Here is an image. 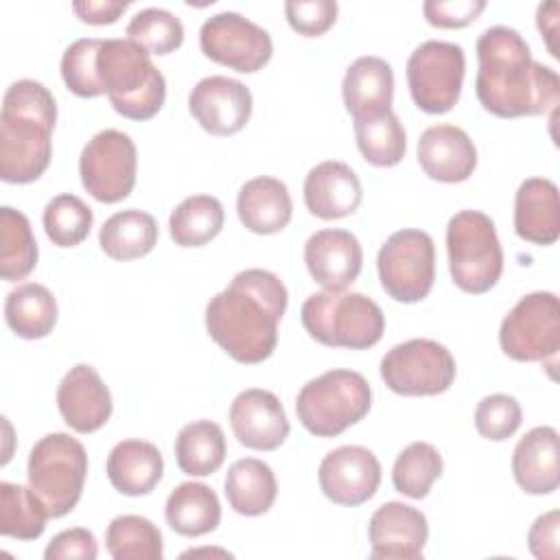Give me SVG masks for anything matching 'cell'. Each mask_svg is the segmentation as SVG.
<instances>
[{
  "label": "cell",
  "mask_w": 560,
  "mask_h": 560,
  "mask_svg": "<svg viewBox=\"0 0 560 560\" xmlns=\"http://www.w3.org/2000/svg\"><path fill=\"white\" fill-rule=\"evenodd\" d=\"M514 232L534 245H553L560 236L558 186L547 177H527L514 197Z\"/></svg>",
  "instance_id": "cell-24"
},
{
  "label": "cell",
  "mask_w": 560,
  "mask_h": 560,
  "mask_svg": "<svg viewBox=\"0 0 560 560\" xmlns=\"http://www.w3.org/2000/svg\"><path fill=\"white\" fill-rule=\"evenodd\" d=\"M127 39L138 44L149 55H168L184 42V24L166 9L149 7L138 11L127 28Z\"/></svg>",
  "instance_id": "cell-40"
},
{
  "label": "cell",
  "mask_w": 560,
  "mask_h": 560,
  "mask_svg": "<svg viewBox=\"0 0 560 560\" xmlns=\"http://www.w3.org/2000/svg\"><path fill=\"white\" fill-rule=\"evenodd\" d=\"M98 556V542L94 534L85 527H72L63 529L44 549L46 560H94Z\"/></svg>",
  "instance_id": "cell-45"
},
{
  "label": "cell",
  "mask_w": 560,
  "mask_h": 560,
  "mask_svg": "<svg viewBox=\"0 0 560 560\" xmlns=\"http://www.w3.org/2000/svg\"><path fill=\"white\" fill-rule=\"evenodd\" d=\"M37 265V241L31 221L20 210L0 208V276L7 282L24 280Z\"/></svg>",
  "instance_id": "cell-34"
},
{
  "label": "cell",
  "mask_w": 560,
  "mask_h": 560,
  "mask_svg": "<svg viewBox=\"0 0 560 560\" xmlns=\"http://www.w3.org/2000/svg\"><path fill=\"white\" fill-rule=\"evenodd\" d=\"M446 252L453 282L472 295L490 291L503 273V249L492 219L479 210H459L446 225Z\"/></svg>",
  "instance_id": "cell-7"
},
{
  "label": "cell",
  "mask_w": 560,
  "mask_h": 560,
  "mask_svg": "<svg viewBox=\"0 0 560 560\" xmlns=\"http://www.w3.org/2000/svg\"><path fill=\"white\" fill-rule=\"evenodd\" d=\"M457 374L451 350L433 339H409L381 359V378L400 396L444 394Z\"/></svg>",
  "instance_id": "cell-11"
},
{
  "label": "cell",
  "mask_w": 560,
  "mask_h": 560,
  "mask_svg": "<svg viewBox=\"0 0 560 560\" xmlns=\"http://www.w3.org/2000/svg\"><path fill=\"white\" fill-rule=\"evenodd\" d=\"M129 7L127 0H79L72 2V11L74 15L85 22V24H114L125 9Z\"/></svg>",
  "instance_id": "cell-47"
},
{
  "label": "cell",
  "mask_w": 560,
  "mask_h": 560,
  "mask_svg": "<svg viewBox=\"0 0 560 560\" xmlns=\"http://www.w3.org/2000/svg\"><path fill=\"white\" fill-rule=\"evenodd\" d=\"M284 15L291 28L304 37L324 35L337 20L335 0H289Z\"/></svg>",
  "instance_id": "cell-43"
},
{
  "label": "cell",
  "mask_w": 560,
  "mask_h": 560,
  "mask_svg": "<svg viewBox=\"0 0 560 560\" xmlns=\"http://www.w3.org/2000/svg\"><path fill=\"white\" fill-rule=\"evenodd\" d=\"M302 326L322 346L365 350L381 341L385 315L381 306L354 291L324 289L304 300Z\"/></svg>",
  "instance_id": "cell-5"
},
{
  "label": "cell",
  "mask_w": 560,
  "mask_h": 560,
  "mask_svg": "<svg viewBox=\"0 0 560 560\" xmlns=\"http://www.w3.org/2000/svg\"><path fill=\"white\" fill-rule=\"evenodd\" d=\"M228 444L223 429L212 420H195L182 427L175 440V462L190 477L217 472L225 459Z\"/></svg>",
  "instance_id": "cell-32"
},
{
  "label": "cell",
  "mask_w": 560,
  "mask_h": 560,
  "mask_svg": "<svg viewBox=\"0 0 560 560\" xmlns=\"http://www.w3.org/2000/svg\"><path fill=\"white\" fill-rule=\"evenodd\" d=\"M96 72L112 107L129 120L153 118L166 98L164 74L131 39H103Z\"/></svg>",
  "instance_id": "cell-4"
},
{
  "label": "cell",
  "mask_w": 560,
  "mask_h": 560,
  "mask_svg": "<svg viewBox=\"0 0 560 560\" xmlns=\"http://www.w3.org/2000/svg\"><path fill=\"white\" fill-rule=\"evenodd\" d=\"M164 516L173 532L195 538L217 529L221 523V503L210 486L199 481H184L171 490Z\"/></svg>",
  "instance_id": "cell-29"
},
{
  "label": "cell",
  "mask_w": 560,
  "mask_h": 560,
  "mask_svg": "<svg viewBox=\"0 0 560 560\" xmlns=\"http://www.w3.org/2000/svg\"><path fill=\"white\" fill-rule=\"evenodd\" d=\"M107 479L120 494H149L162 479L164 459L155 444L147 440H122L107 455Z\"/></svg>",
  "instance_id": "cell-27"
},
{
  "label": "cell",
  "mask_w": 560,
  "mask_h": 560,
  "mask_svg": "<svg viewBox=\"0 0 560 560\" xmlns=\"http://www.w3.org/2000/svg\"><path fill=\"white\" fill-rule=\"evenodd\" d=\"M317 479L326 499L343 508H357L376 494L381 464L365 446H339L324 455Z\"/></svg>",
  "instance_id": "cell-15"
},
{
  "label": "cell",
  "mask_w": 560,
  "mask_h": 560,
  "mask_svg": "<svg viewBox=\"0 0 560 560\" xmlns=\"http://www.w3.org/2000/svg\"><path fill=\"white\" fill-rule=\"evenodd\" d=\"M536 22H538V28L540 33L545 35V42H547V48L553 57H558V48L553 44V37L558 33V2H545L538 7L536 11Z\"/></svg>",
  "instance_id": "cell-48"
},
{
  "label": "cell",
  "mask_w": 560,
  "mask_h": 560,
  "mask_svg": "<svg viewBox=\"0 0 560 560\" xmlns=\"http://www.w3.org/2000/svg\"><path fill=\"white\" fill-rule=\"evenodd\" d=\"M57 103L50 90L33 79L11 83L0 112V177L7 184H31L50 164Z\"/></svg>",
  "instance_id": "cell-3"
},
{
  "label": "cell",
  "mask_w": 560,
  "mask_h": 560,
  "mask_svg": "<svg viewBox=\"0 0 560 560\" xmlns=\"http://www.w3.org/2000/svg\"><path fill=\"white\" fill-rule=\"evenodd\" d=\"M304 262L319 287L343 291L361 271L363 249L352 232L328 228L308 236Z\"/></svg>",
  "instance_id": "cell-20"
},
{
  "label": "cell",
  "mask_w": 560,
  "mask_h": 560,
  "mask_svg": "<svg viewBox=\"0 0 560 560\" xmlns=\"http://www.w3.org/2000/svg\"><path fill=\"white\" fill-rule=\"evenodd\" d=\"M287 304L284 282L267 269L252 267L210 298L206 330L234 361L254 365L273 354Z\"/></svg>",
  "instance_id": "cell-2"
},
{
  "label": "cell",
  "mask_w": 560,
  "mask_h": 560,
  "mask_svg": "<svg viewBox=\"0 0 560 560\" xmlns=\"http://www.w3.org/2000/svg\"><path fill=\"white\" fill-rule=\"evenodd\" d=\"M48 512L31 486L0 483V534L18 540H35L44 534Z\"/></svg>",
  "instance_id": "cell-36"
},
{
  "label": "cell",
  "mask_w": 560,
  "mask_h": 560,
  "mask_svg": "<svg viewBox=\"0 0 560 560\" xmlns=\"http://www.w3.org/2000/svg\"><path fill=\"white\" fill-rule=\"evenodd\" d=\"M442 455L429 442H413L402 448L392 468L394 488L409 499H424L442 475Z\"/></svg>",
  "instance_id": "cell-38"
},
{
  "label": "cell",
  "mask_w": 560,
  "mask_h": 560,
  "mask_svg": "<svg viewBox=\"0 0 560 560\" xmlns=\"http://www.w3.org/2000/svg\"><path fill=\"white\" fill-rule=\"evenodd\" d=\"M343 105L348 114L359 120L392 109L394 98V70L392 66L374 55L354 59L341 83Z\"/></svg>",
  "instance_id": "cell-25"
},
{
  "label": "cell",
  "mask_w": 560,
  "mask_h": 560,
  "mask_svg": "<svg viewBox=\"0 0 560 560\" xmlns=\"http://www.w3.org/2000/svg\"><path fill=\"white\" fill-rule=\"evenodd\" d=\"M234 438L254 451H273L289 438V420L282 402L269 389H245L230 407Z\"/></svg>",
  "instance_id": "cell-17"
},
{
  "label": "cell",
  "mask_w": 560,
  "mask_h": 560,
  "mask_svg": "<svg viewBox=\"0 0 560 560\" xmlns=\"http://www.w3.org/2000/svg\"><path fill=\"white\" fill-rule=\"evenodd\" d=\"M418 162L431 179L457 184L472 175L477 149L464 129L455 125H433L420 133Z\"/></svg>",
  "instance_id": "cell-21"
},
{
  "label": "cell",
  "mask_w": 560,
  "mask_h": 560,
  "mask_svg": "<svg viewBox=\"0 0 560 560\" xmlns=\"http://www.w3.org/2000/svg\"><path fill=\"white\" fill-rule=\"evenodd\" d=\"M466 72L464 48L453 42L429 39L407 59V83L418 109L446 114L459 101Z\"/></svg>",
  "instance_id": "cell-12"
},
{
  "label": "cell",
  "mask_w": 560,
  "mask_h": 560,
  "mask_svg": "<svg viewBox=\"0 0 560 560\" xmlns=\"http://www.w3.org/2000/svg\"><path fill=\"white\" fill-rule=\"evenodd\" d=\"M103 39L83 37L72 42L61 57V79L66 88L81 96V98H96L103 94L98 72H96V57Z\"/></svg>",
  "instance_id": "cell-41"
},
{
  "label": "cell",
  "mask_w": 560,
  "mask_h": 560,
  "mask_svg": "<svg viewBox=\"0 0 560 560\" xmlns=\"http://www.w3.org/2000/svg\"><path fill=\"white\" fill-rule=\"evenodd\" d=\"M558 529H560V512L558 510H549L532 523L529 534H527V545H529V551L538 560H558V556H560Z\"/></svg>",
  "instance_id": "cell-46"
},
{
  "label": "cell",
  "mask_w": 560,
  "mask_h": 560,
  "mask_svg": "<svg viewBox=\"0 0 560 560\" xmlns=\"http://www.w3.org/2000/svg\"><path fill=\"white\" fill-rule=\"evenodd\" d=\"M105 547L114 560H162V532L138 514L112 518L105 532Z\"/></svg>",
  "instance_id": "cell-37"
},
{
  "label": "cell",
  "mask_w": 560,
  "mask_h": 560,
  "mask_svg": "<svg viewBox=\"0 0 560 560\" xmlns=\"http://www.w3.org/2000/svg\"><path fill=\"white\" fill-rule=\"evenodd\" d=\"M26 475L48 516L61 518L81 499L88 475L85 448L68 433H48L31 448Z\"/></svg>",
  "instance_id": "cell-8"
},
{
  "label": "cell",
  "mask_w": 560,
  "mask_h": 560,
  "mask_svg": "<svg viewBox=\"0 0 560 560\" xmlns=\"http://www.w3.org/2000/svg\"><path fill=\"white\" fill-rule=\"evenodd\" d=\"M252 105L249 88L223 74L201 79L188 96L192 118L212 136H232L241 131L252 116Z\"/></svg>",
  "instance_id": "cell-16"
},
{
  "label": "cell",
  "mask_w": 560,
  "mask_h": 560,
  "mask_svg": "<svg viewBox=\"0 0 560 560\" xmlns=\"http://www.w3.org/2000/svg\"><path fill=\"white\" fill-rule=\"evenodd\" d=\"M361 197V182L346 162H319L304 179V203L308 212L326 221L352 214L359 208Z\"/></svg>",
  "instance_id": "cell-22"
},
{
  "label": "cell",
  "mask_w": 560,
  "mask_h": 560,
  "mask_svg": "<svg viewBox=\"0 0 560 560\" xmlns=\"http://www.w3.org/2000/svg\"><path fill=\"white\" fill-rule=\"evenodd\" d=\"M236 212L249 232L276 234L289 225L293 201L284 182L260 175L241 186L236 197Z\"/></svg>",
  "instance_id": "cell-26"
},
{
  "label": "cell",
  "mask_w": 560,
  "mask_h": 560,
  "mask_svg": "<svg viewBox=\"0 0 560 560\" xmlns=\"http://www.w3.org/2000/svg\"><path fill=\"white\" fill-rule=\"evenodd\" d=\"M223 221L225 212L217 197L192 195L175 206L168 217V230L175 245L201 247L221 232Z\"/></svg>",
  "instance_id": "cell-33"
},
{
  "label": "cell",
  "mask_w": 560,
  "mask_h": 560,
  "mask_svg": "<svg viewBox=\"0 0 560 560\" xmlns=\"http://www.w3.org/2000/svg\"><path fill=\"white\" fill-rule=\"evenodd\" d=\"M4 319L22 339H44L57 324V300L39 282L18 284L4 300Z\"/></svg>",
  "instance_id": "cell-30"
},
{
  "label": "cell",
  "mask_w": 560,
  "mask_h": 560,
  "mask_svg": "<svg viewBox=\"0 0 560 560\" xmlns=\"http://www.w3.org/2000/svg\"><path fill=\"white\" fill-rule=\"evenodd\" d=\"M475 92L486 112L521 118L556 112L560 79L553 68L532 59L523 35L510 26H490L477 39Z\"/></svg>",
  "instance_id": "cell-1"
},
{
  "label": "cell",
  "mask_w": 560,
  "mask_h": 560,
  "mask_svg": "<svg viewBox=\"0 0 560 560\" xmlns=\"http://www.w3.org/2000/svg\"><path fill=\"white\" fill-rule=\"evenodd\" d=\"M57 407L72 431L94 433L109 420L114 405L96 368L77 363L57 387Z\"/></svg>",
  "instance_id": "cell-19"
},
{
  "label": "cell",
  "mask_w": 560,
  "mask_h": 560,
  "mask_svg": "<svg viewBox=\"0 0 560 560\" xmlns=\"http://www.w3.org/2000/svg\"><path fill=\"white\" fill-rule=\"evenodd\" d=\"M523 422V409L514 396L490 394L475 409V429L481 438L503 442L512 438Z\"/></svg>",
  "instance_id": "cell-42"
},
{
  "label": "cell",
  "mask_w": 560,
  "mask_h": 560,
  "mask_svg": "<svg viewBox=\"0 0 560 560\" xmlns=\"http://www.w3.org/2000/svg\"><path fill=\"white\" fill-rule=\"evenodd\" d=\"M372 389L354 370H328L308 381L295 398L302 427L317 438H335L368 416Z\"/></svg>",
  "instance_id": "cell-6"
},
{
  "label": "cell",
  "mask_w": 560,
  "mask_h": 560,
  "mask_svg": "<svg viewBox=\"0 0 560 560\" xmlns=\"http://www.w3.org/2000/svg\"><path fill=\"white\" fill-rule=\"evenodd\" d=\"M230 508L243 516H260L269 512L278 494V481L269 464L256 457L236 459L223 483Z\"/></svg>",
  "instance_id": "cell-28"
},
{
  "label": "cell",
  "mask_w": 560,
  "mask_h": 560,
  "mask_svg": "<svg viewBox=\"0 0 560 560\" xmlns=\"http://www.w3.org/2000/svg\"><path fill=\"white\" fill-rule=\"evenodd\" d=\"M201 52L236 72H258L273 55L271 35L234 11L210 15L199 31Z\"/></svg>",
  "instance_id": "cell-14"
},
{
  "label": "cell",
  "mask_w": 560,
  "mask_h": 560,
  "mask_svg": "<svg viewBox=\"0 0 560 560\" xmlns=\"http://www.w3.org/2000/svg\"><path fill=\"white\" fill-rule=\"evenodd\" d=\"M486 9L483 0H427L422 13L431 26L438 28H462L479 18Z\"/></svg>",
  "instance_id": "cell-44"
},
{
  "label": "cell",
  "mask_w": 560,
  "mask_h": 560,
  "mask_svg": "<svg viewBox=\"0 0 560 560\" xmlns=\"http://www.w3.org/2000/svg\"><path fill=\"white\" fill-rule=\"evenodd\" d=\"M138 151L118 129H103L88 140L79 158L83 188L101 203H118L136 186Z\"/></svg>",
  "instance_id": "cell-13"
},
{
  "label": "cell",
  "mask_w": 560,
  "mask_h": 560,
  "mask_svg": "<svg viewBox=\"0 0 560 560\" xmlns=\"http://www.w3.org/2000/svg\"><path fill=\"white\" fill-rule=\"evenodd\" d=\"M368 536L372 545V558H420L429 538V523L420 510L400 501H387L372 514Z\"/></svg>",
  "instance_id": "cell-18"
},
{
  "label": "cell",
  "mask_w": 560,
  "mask_h": 560,
  "mask_svg": "<svg viewBox=\"0 0 560 560\" xmlns=\"http://www.w3.org/2000/svg\"><path fill=\"white\" fill-rule=\"evenodd\" d=\"M512 472L527 494H551L560 483V446L553 427L529 429L514 446Z\"/></svg>",
  "instance_id": "cell-23"
},
{
  "label": "cell",
  "mask_w": 560,
  "mask_h": 560,
  "mask_svg": "<svg viewBox=\"0 0 560 560\" xmlns=\"http://www.w3.org/2000/svg\"><path fill=\"white\" fill-rule=\"evenodd\" d=\"M354 138L361 155L374 166H394L407 151V133L394 109L354 120Z\"/></svg>",
  "instance_id": "cell-35"
},
{
  "label": "cell",
  "mask_w": 560,
  "mask_h": 560,
  "mask_svg": "<svg viewBox=\"0 0 560 560\" xmlns=\"http://www.w3.org/2000/svg\"><path fill=\"white\" fill-rule=\"evenodd\" d=\"M221 556V558H232V553H228L225 549H208V547H203V549H188V551H184L182 553V558H195V556Z\"/></svg>",
  "instance_id": "cell-49"
},
{
  "label": "cell",
  "mask_w": 560,
  "mask_h": 560,
  "mask_svg": "<svg viewBox=\"0 0 560 560\" xmlns=\"http://www.w3.org/2000/svg\"><path fill=\"white\" fill-rule=\"evenodd\" d=\"M158 234V223L149 212L129 208L112 214L103 223L98 245L114 260H133L155 247Z\"/></svg>",
  "instance_id": "cell-31"
},
{
  "label": "cell",
  "mask_w": 560,
  "mask_h": 560,
  "mask_svg": "<svg viewBox=\"0 0 560 560\" xmlns=\"http://www.w3.org/2000/svg\"><path fill=\"white\" fill-rule=\"evenodd\" d=\"M42 223L46 236L57 247H77L88 238L94 223V214L81 197L72 192H61L46 203Z\"/></svg>",
  "instance_id": "cell-39"
},
{
  "label": "cell",
  "mask_w": 560,
  "mask_h": 560,
  "mask_svg": "<svg viewBox=\"0 0 560 560\" xmlns=\"http://www.w3.org/2000/svg\"><path fill=\"white\" fill-rule=\"evenodd\" d=\"M501 350L514 361H553L560 350V302L551 291L523 295L499 328Z\"/></svg>",
  "instance_id": "cell-9"
},
{
  "label": "cell",
  "mask_w": 560,
  "mask_h": 560,
  "mask_svg": "<svg viewBox=\"0 0 560 560\" xmlns=\"http://www.w3.org/2000/svg\"><path fill=\"white\" fill-rule=\"evenodd\" d=\"M381 287L402 304L420 302L435 280V245L424 230H398L378 249Z\"/></svg>",
  "instance_id": "cell-10"
}]
</instances>
